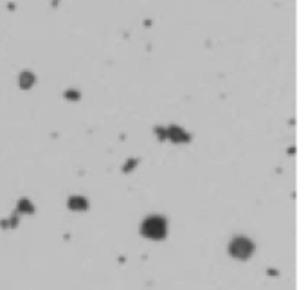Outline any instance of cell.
Returning <instances> with one entry per match:
<instances>
[{
  "label": "cell",
  "instance_id": "7a4b0ae2",
  "mask_svg": "<svg viewBox=\"0 0 308 290\" xmlns=\"http://www.w3.org/2000/svg\"><path fill=\"white\" fill-rule=\"evenodd\" d=\"M233 254L238 258H247L251 253H253V243L245 238H238L233 242V247H231Z\"/></svg>",
  "mask_w": 308,
  "mask_h": 290
},
{
  "label": "cell",
  "instance_id": "6da1fadb",
  "mask_svg": "<svg viewBox=\"0 0 308 290\" xmlns=\"http://www.w3.org/2000/svg\"><path fill=\"white\" fill-rule=\"evenodd\" d=\"M143 231L146 236H151V238H162L166 233V224L161 220V218L153 217V218H148L143 225Z\"/></svg>",
  "mask_w": 308,
  "mask_h": 290
}]
</instances>
